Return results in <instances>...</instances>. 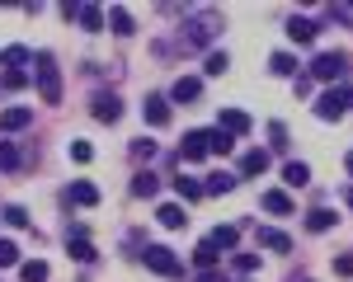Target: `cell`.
<instances>
[{"label": "cell", "mask_w": 353, "mask_h": 282, "mask_svg": "<svg viewBox=\"0 0 353 282\" xmlns=\"http://www.w3.org/2000/svg\"><path fill=\"white\" fill-rule=\"evenodd\" d=\"M221 33H226V19H221L217 10H198V14L184 19V33H179V43H174L170 52H208V43L221 38Z\"/></svg>", "instance_id": "6da1fadb"}, {"label": "cell", "mask_w": 353, "mask_h": 282, "mask_svg": "<svg viewBox=\"0 0 353 282\" xmlns=\"http://www.w3.org/2000/svg\"><path fill=\"white\" fill-rule=\"evenodd\" d=\"M33 66H38V89H43V99H48V104H61V76H57V56H52V52H38V56H33Z\"/></svg>", "instance_id": "7a4b0ae2"}, {"label": "cell", "mask_w": 353, "mask_h": 282, "mask_svg": "<svg viewBox=\"0 0 353 282\" xmlns=\"http://www.w3.org/2000/svg\"><path fill=\"white\" fill-rule=\"evenodd\" d=\"M349 109H353V89H349V85H330L325 94L316 99V113H321L325 122H334V118H344Z\"/></svg>", "instance_id": "3957f363"}, {"label": "cell", "mask_w": 353, "mask_h": 282, "mask_svg": "<svg viewBox=\"0 0 353 282\" xmlns=\"http://www.w3.org/2000/svg\"><path fill=\"white\" fill-rule=\"evenodd\" d=\"M344 71H349V56L344 52H321L311 61V76L316 80H330V85H344Z\"/></svg>", "instance_id": "277c9868"}, {"label": "cell", "mask_w": 353, "mask_h": 282, "mask_svg": "<svg viewBox=\"0 0 353 282\" xmlns=\"http://www.w3.org/2000/svg\"><path fill=\"white\" fill-rule=\"evenodd\" d=\"M141 263H146L151 273H161V278H179V259L165 250V245H146V250H141Z\"/></svg>", "instance_id": "5b68a950"}, {"label": "cell", "mask_w": 353, "mask_h": 282, "mask_svg": "<svg viewBox=\"0 0 353 282\" xmlns=\"http://www.w3.org/2000/svg\"><path fill=\"white\" fill-rule=\"evenodd\" d=\"M90 109H94L99 122H118V118H123V99H118L113 89H99V94L90 99Z\"/></svg>", "instance_id": "8992f818"}, {"label": "cell", "mask_w": 353, "mask_h": 282, "mask_svg": "<svg viewBox=\"0 0 353 282\" xmlns=\"http://www.w3.org/2000/svg\"><path fill=\"white\" fill-rule=\"evenodd\" d=\"M141 118H146V122H151V127H165V122H170V99H165V94H146V104H141Z\"/></svg>", "instance_id": "52a82bcc"}, {"label": "cell", "mask_w": 353, "mask_h": 282, "mask_svg": "<svg viewBox=\"0 0 353 282\" xmlns=\"http://www.w3.org/2000/svg\"><path fill=\"white\" fill-rule=\"evenodd\" d=\"M28 122H33V113L24 104H14V109H0V132H24Z\"/></svg>", "instance_id": "ba28073f"}, {"label": "cell", "mask_w": 353, "mask_h": 282, "mask_svg": "<svg viewBox=\"0 0 353 282\" xmlns=\"http://www.w3.org/2000/svg\"><path fill=\"white\" fill-rule=\"evenodd\" d=\"M208 155V132H184L179 141V160H203Z\"/></svg>", "instance_id": "9c48e42d"}, {"label": "cell", "mask_w": 353, "mask_h": 282, "mask_svg": "<svg viewBox=\"0 0 353 282\" xmlns=\"http://www.w3.org/2000/svg\"><path fill=\"white\" fill-rule=\"evenodd\" d=\"M198 94H203V80H198V76H179L174 89H170V99H174V104H193Z\"/></svg>", "instance_id": "30bf717a"}, {"label": "cell", "mask_w": 353, "mask_h": 282, "mask_svg": "<svg viewBox=\"0 0 353 282\" xmlns=\"http://www.w3.org/2000/svg\"><path fill=\"white\" fill-rule=\"evenodd\" d=\"M283 184H288V188H306V184H311V165H306V160H288V165H283Z\"/></svg>", "instance_id": "8fae6325"}, {"label": "cell", "mask_w": 353, "mask_h": 282, "mask_svg": "<svg viewBox=\"0 0 353 282\" xmlns=\"http://www.w3.org/2000/svg\"><path fill=\"white\" fill-rule=\"evenodd\" d=\"M316 19H306V14H292V19H288V38H292V43H311V38H316Z\"/></svg>", "instance_id": "7c38bea8"}, {"label": "cell", "mask_w": 353, "mask_h": 282, "mask_svg": "<svg viewBox=\"0 0 353 282\" xmlns=\"http://www.w3.org/2000/svg\"><path fill=\"white\" fill-rule=\"evenodd\" d=\"M156 221H161V226H170V230H184V226H189V212H184L179 202H165L161 212H156Z\"/></svg>", "instance_id": "4fadbf2b"}, {"label": "cell", "mask_w": 353, "mask_h": 282, "mask_svg": "<svg viewBox=\"0 0 353 282\" xmlns=\"http://www.w3.org/2000/svg\"><path fill=\"white\" fill-rule=\"evenodd\" d=\"M264 212H269V217H292V197L283 193V188H269V193H264Z\"/></svg>", "instance_id": "5bb4252c"}, {"label": "cell", "mask_w": 353, "mask_h": 282, "mask_svg": "<svg viewBox=\"0 0 353 282\" xmlns=\"http://www.w3.org/2000/svg\"><path fill=\"white\" fill-rule=\"evenodd\" d=\"M221 132H231V137H245V132H250V113L226 109V113H221Z\"/></svg>", "instance_id": "9a60e30c"}, {"label": "cell", "mask_w": 353, "mask_h": 282, "mask_svg": "<svg viewBox=\"0 0 353 282\" xmlns=\"http://www.w3.org/2000/svg\"><path fill=\"white\" fill-rule=\"evenodd\" d=\"M71 202H81V207H94V202H99V184H90V179H76V184H71Z\"/></svg>", "instance_id": "2e32d148"}, {"label": "cell", "mask_w": 353, "mask_h": 282, "mask_svg": "<svg viewBox=\"0 0 353 282\" xmlns=\"http://www.w3.org/2000/svg\"><path fill=\"white\" fill-rule=\"evenodd\" d=\"M236 179H241V174H226V169H221V174H212V179L203 184V193H217V197L236 193Z\"/></svg>", "instance_id": "e0dca14e"}, {"label": "cell", "mask_w": 353, "mask_h": 282, "mask_svg": "<svg viewBox=\"0 0 353 282\" xmlns=\"http://www.w3.org/2000/svg\"><path fill=\"white\" fill-rule=\"evenodd\" d=\"M269 169V151H245L241 155V174L250 179V174H264Z\"/></svg>", "instance_id": "ac0fdd59"}, {"label": "cell", "mask_w": 353, "mask_h": 282, "mask_svg": "<svg viewBox=\"0 0 353 282\" xmlns=\"http://www.w3.org/2000/svg\"><path fill=\"white\" fill-rule=\"evenodd\" d=\"M231 151H236V137H231V132H208V155H231Z\"/></svg>", "instance_id": "d6986e66"}, {"label": "cell", "mask_w": 353, "mask_h": 282, "mask_svg": "<svg viewBox=\"0 0 353 282\" xmlns=\"http://www.w3.org/2000/svg\"><path fill=\"white\" fill-rule=\"evenodd\" d=\"M330 226H339V217H334V212H330V207H316V212H311V217H306V230H316V235H325Z\"/></svg>", "instance_id": "ffe728a7"}, {"label": "cell", "mask_w": 353, "mask_h": 282, "mask_svg": "<svg viewBox=\"0 0 353 282\" xmlns=\"http://www.w3.org/2000/svg\"><path fill=\"white\" fill-rule=\"evenodd\" d=\"M132 193L137 197H151V193H161V179H156V169H141L132 179Z\"/></svg>", "instance_id": "44dd1931"}, {"label": "cell", "mask_w": 353, "mask_h": 282, "mask_svg": "<svg viewBox=\"0 0 353 282\" xmlns=\"http://www.w3.org/2000/svg\"><path fill=\"white\" fill-rule=\"evenodd\" d=\"M259 245L273 250V254H288V250H292V240H288L283 230H264V226H259Z\"/></svg>", "instance_id": "7402d4cb"}, {"label": "cell", "mask_w": 353, "mask_h": 282, "mask_svg": "<svg viewBox=\"0 0 353 282\" xmlns=\"http://www.w3.org/2000/svg\"><path fill=\"white\" fill-rule=\"evenodd\" d=\"M76 19H81L85 33H99V28H104V10H99V5H81V14H76Z\"/></svg>", "instance_id": "603a6c76"}, {"label": "cell", "mask_w": 353, "mask_h": 282, "mask_svg": "<svg viewBox=\"0 0 353 282\" xmlns=\"http://www.w3.org/2000/svg\"><path fill=\"white\" fill-rule=\"evenodd\" d=\"M19 165H24V155H19V146H14V141H0V169H5V174H14Z\"/></svg>", "instance_id": "cb8c5ba5"}, {"label": "cell", "mask_w": 353, "mask_h": 282, "mask_svg": "<svg viewBox=\"0 0 353 282\" xmlns=\"http://www.w3.org/2000/svg\"><path fill=\"white\" fill-rule=\"evenodd\" d=\"M236 240H241V230H236V226H217L208 245H212V250H236Z\"/></svg>", "instance_id": "d4e9b609"}, {"label": "cell", "mask_w": 353, "mask_h": 282, "mask_svg": "<svg viewBox=\"0 0 353 282\" xmlns=\"http://www.w3.org/2000/svg\"><path fill=\"white\" fill-rule=\"evenodd\" d=\"M174 193L184 197V202H198V197H203V184L189 179V174H179V179H174Z\"/></svg>", "instance_id": "484cf974"}, {"label": "cell", "mask_w": 353, "mask_h": 282, "mask_svg": "<svg viewBox=\"0 0 353 282\" xmlns=\"http://www.w3.org/2000/svg\"><path fill=\"white\" fill-rule=\"evenodd\" d=\"M66 250H71V259H81V263H94V245H90L85 235H71Z\"/></svg>", "instance_id": "4316f807"}, {"label": "cell", "mask_w": 353, "mask_h": 282, "mask_svg": "<svg viewBox=\"0 0 353 282\" xmlns=\"http://www.w3.org/2000/svg\"><path fill=\"white\" fill-rule=\"evenodd\" d=\"M193 268H198V273H212V268H217V250H212V245H198V250H193Z\"/></svg>", "instance_id": "83f0119b"}, {"label": "cell", "mask_w": 353, "mask_h": 282, "mask_svg": "<svg viewBox=\"0 0 353 282\" xmlns=\"http://www.w3.org/2000/svg\"><path fill=\"white\" fill-rule=\"evenodd\" d=\"M0 61H5V71H24L28 47H19V43H14V47H5V52H0Z\"/></svg>", "instance_id": "f1b7e54d"}, {"label": "cell", "mask_w": 353, "mask_h": 282, "mask_svg": "<svg viewBox=\"0 0 353 282\" xmlns=\"http://www.w3.org/2000/svg\"><path fill=\"white\" fill-rule=\"evenodd\" d=\"M104 24L113 28V33H132V14H128V10H109V14H104Z\"/></svg>", "instance_id": "f546056e"}, {"label": "cell", "mask_w": 353, "mask_h": 282, "mask_svg": "<svg viewBox=\"0 0 353 282\" xmlns=\"http://www.w3.org/2000/svg\"><path fill=\"white\" fill-rule=\"evenodd\" d=\"M269 66L278 71V76H292V71H297V56H292V52H273Z\"/></svg>", "instance_id": "4dcf8cb0"}, {"label": "cell", "mask_w": 353, "mask_h": 282, "mask_svg": "<svg viewBox=\"0 0 353 282\" xmlns=\"http://www.w3.org/2000/svg\"><path fill=\"white\" fill-rule=\"evenodd\" d=\"M19 278H24V282H48V263H43V259H33V263L19 268Z\"/></svg>", "instance_id": "1f68e13d"}, {"label": "cell", "mask_w": 353, "mask_h": 282, "mask_svg": "<svg viewBox=\"0 0 353 282\" xmlns=\"http://www.w3.org/2000/svg\"><path fill=\"white\" fill-rule=\"evenodd\" d=\"M330 19H339V24L353 28V0H339V5H330Z\"/></svg>", "instance_id": "d6a6232c"}, {"label": "cell", "mask_w": 353, "mask_h": 282, "mask_svg": "<svg viewBox=\"0 0 353 282\" xmlns=\"http://www.w3.org/2000/svg\"><path fill=\"white\" fill-rule=\"evenodd\" d=\"M71 160H81V165H85V160H94V146H90L85 137H76V141H71Z\"/></svg>", "instance_id": "836d02e7"}, {"label": "cell", "mask_w": 353, "mask_h": 282, "mask_svg": "<svg viewBox=\"0 0 353 282\" xmlns=\"http://www.w3.org/2000/svg\"><path fill=\"white\" fill-rule=\"evenodd\" d=\"M203 66H208V76H221V71L231 66V56H226V52H208V61H203Z\"/></svg>", "instance_id": "e575fe53"}, {"label": "cell", "mask_w": 353, "mask_h": 282, "mask_svg": "<svg viewBox=\"0 0 353 282\" xmlns=\"http://www.w3.org/2000/svg\"><path fill=\"white\" fill-rule=\"evenodd\" d=\"M128 151H132L137 160H151V155H156V151H161V146H156V141H146V137H141V141H132V146H128Z\"/></svg>", "instance_id": "d590c367"}, {"label": "cell", "mask_w": 353, "mask_h": 282, "mask_svg": "<svg viewBox=\"0 0 353 282\" xmlns=\"http://www.w3.org/2000/svg\"><path fill=\"white\" fill-rule=\"evenodd\" d=\"M10 263H19V245L14 240H0V268H10Z\"/></svg>", "instance_id": "8d00e7d4"}, {"label": "cell", "mask_w": 353, "mask_h": 282, "mask_svg": "<svg viewBox=\"0 0 353 282\" xmlns=\"http://www.w3.org/2000/svg\"><path fill=\"white\" fill-rule=\"evenodd\" d=\"M231 268H236V273H254V268H259V259H254V254H236V259H231Z\"/></svg>", "instance_id": "74e56055"}, {"label": "cell", "mask_w": 353, "mask_h": 282, "mask_svg": "<svg viewBox=\"0 0 353 282\" xmlns=\"http://www.w3.org/2000/svg\"><path fill=\"white\" fill-rule=\"evenodd\" d=\"M0 85H5V89H24L28 76H24V71H5V76H0Z\"/></svg>", "instance_id": "f35d334b"}, {"label": "cell", "mask_w": 353, "mask_h": 282, "mask_svg": "<svg viewBox=\"0 0 353 282\" xmlns=\"http://www.w3.org/2000/svg\"><path fill=\"white\" fill-rule=\"evenodd\" d=\"M5 226H28V212L24 207H5Z\"/></svg>", "instance_id": "ab89813d"}, {"label": "cell", "mask_w": 353, "mask_h": 282, "mask_svg": "<svg viewBox=\"0 0 353 282\" xmlns=\"http://www.w3.org/2000/svg\"><path fill=\"white\" fill-rule=\"evenodd\" d=\"M334 273H339V278H353V254H339V259H334Z\"/></svg>", "instance_id": "60d3db41"}, {"label": "cell", "mask_w": 353, "mask_h": 282, "mask_svg": "<svg viewBox=\"0 0 353 282\" xmlns=\"http://www.w3.org/2000/svg\"><path fill=\"white\" fill-rule=\"evenodd\" d=\"M198 282H226L221 273H198Z\"/></svg>", "instance_id": "b9f144b4"}, {"label": "cell", "mask_w": 353, "mask_h": 282, "mask_svg": "<svg viewBox=\"0 0 353 282\" xmlns=\"http://www.w3.org/2000/svg\"><path fill=\"white\" fill-rule=\"evenodd\" d=\"M344 165H349V174H353V151H349V155H344Z\"/></svg>", "instance_id": "7bdbcfd3"}, {"label": "cell", "mask_w": 353, "mask_h": 282, "mask_svg": "<svg viewBox=\"0 0 353 282\" xmlns=\"http://www.w3.org/2000/svg\"><path fill=\"white\" fill-rule=\"evenodd\" d=\"M344 197H349V207H353V188H349V193H344Z\"/></svg>", "instance_id": "ee69618b"}]
</instances>
